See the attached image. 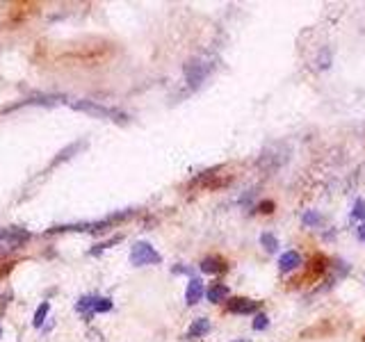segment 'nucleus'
<instances>
[{
    "label": "nucleus",
    "mask_w": 365,
    "mask_h": 342,
    "mask_svg": "<svg viewBox=\"0 0 365 342\" xmlns=\"http://www.w3.org/2000/svg\"><path fill=\"white\" fill-rule=\"evenodd\" d=\"M133 210H126V212H117V215H110L105 219H98V221H82V224H67V226H55L50 228L48 233H67V230H103L107 226H114L117 221H123L126 217H130Z\"/></svg>",
    "instance_id": "nucleus-1"
},
{
    "label": "nucleus",
    "mask_w": 365,
    "mask_h": 342,
    "mask_svg": "<svg viewBox=\"0 0 365 342\" xmlns=\"http://www.w3.org/2000/svg\"><path fill=\"white\" fill-rule=\"evenodd\" d=\"M69 105L73 110H78V112H87L92 114V117H98V119H112V121H126V114L119 112V110H112V107H103L98 103H94V100H71Z\"/></svg>",
    "instance_id": "nucleus-2"
},
{
    "label": "nucleus",
    "mask_w": 365,
    "mask_h": 342,
    "mask_svg": "<svg viewBox=\"0 0 365 342\" xmlns=\"http://www.w3.org/2000/svg\"><path fill=\"white\" fill-rule=\"evenodd\" d=\"M162 258L148 242H137L130 251V263L135 267H144V265H158Z\"/></svg>",
    "instance_id": "nucleus-3"
},
{
    "label": "nucleus",
    "mask_w": 365,
    "mask_h": 342,
    "mask_svg": "<svg viewBox=\"0 0 365 342\" xmlns=\"http://www.w3.org/2000/svg\"><path fill=\"white\" fill-rule=\"evenodd\" d=\"M210 69L213 66L206 64L203 59H192V62H187L185 64V78L187 82H190V87H199L203 80H206V75L210 73Z\"/></svg>",
    "instance_id": "nucleus-4"
},
{
    "label": "nucleus",
    "mask_w": 365,
    "mask_h": 342,
    "mask_svg": "<svg viewBox=\"0 0 365 342\" xmlns=\"http://www.w3.org/2000/svg\"><path fill=\"white\" fill-rule=\"evenodd\" d=\"M260 303L251 301V299H231L228 301V310L235 313V315H249V313H256Z\"/></svg>",
    "instance_id": "nucleus-5"
},
{
    "label": "nucleus",
    "mask_w": 365,
    "mask_h": 342,
    "mask_svg": "<svg viewBox=\"0 0 365 342\" xmlns=\"http://www.w3.org/2000/svg\"><path fill=\"white\" fill-rule=\"evenodd\" d=\"M201 296H203V283H201L199 278H192L185 290V301L190 303V306H194V303L201 301Z\"/></svg>",
    "instance_id": "nucleus-6"
},
{
    "label": "nucleus",
    "mask_w": 365,
    "mask_h": 342,
    "mask_svg": "<svg viewBox=\"0 0 365 342\" xmlns=\"http://www.w3.org/2000/svg\"><path fill=\"white\" fill-rule=\"evenodd\" d=\"M299 265H301V256H299L297 251H286L279 260L281 271H292V269H297Z\"/></svg>",
    "instance_id": "nucleus-7"
},
{
    "label": "nucleus",
    "mask_w": 365,
    "mask_h": 342,
    "mask_svg": "<svg viewBox=\"0 0 365 342\" xmlns=\"http://www.w3.org/2000/svg\"><path fill=\"white\" fill-rule=\"evenodd\" d=\"M226 269V263L221 260V258H203L201 260V271L203 274H219V271Z\"/></svg>",
    "instance_id": "nucleus-8"
},
{
    "label": "nucleus",
    "mask_w": 365,
    "mask_h": 342,
    "mask_svg": "<svg viewBox=\"0 0 365 342\" xmlns=\"http://www.w3.org/2000/svg\"><path fill=\"white\" fill-rule=\"evenodd\" d=\"M231 294V290L226 288L224 283H213L210 288H208L206 296H208V301H213V303H219V301H224L226 296Z\"/></svg>",
    "instance_id": "nucleus-9"
},
{
    "label": "nucleus",
    "mask_w": 365,
    "mask_h": 342,
    "mask_svg": "<svg viewBox=\"0 0 365 342\" xmlns=\"http://www.w3.org/2000/svg\"><path fill=\"white\" fill-rule=\"evenodd\" d=\"M208 331H210V322H208L206 317H199V319L192 322V326H190L185 338H201V336H206Z\"/></svg>",
    "instance_id": "nucleus-10"
},
{
    "label": "nucleus",
    "mask_w": 365,
    "mask_h": 342,
    "mask_svg": "<svg viewBox=\"0 0 365 342\" xmlns=\"http://www.w3.org/2000/svg\"><path fill=\"white\" fill-rule=\"evenodd\" d=\"M107 310H112V301L105 299V296H94L92 315H94V313H107Z\"/></svg>",
    "instance_id": "nucleus-11"
},
{
    "label": "nucleus",
    "mask_w": 365,
    "mask_h": 342,
    "mask_svg": "<svg viewBox=\"0 0 365 342\" xmlns=\"http://www.w3.org/2000/svg\"><path fill=\"white\" fill-rule=\"evenodd\" d=\"M260 242H263V249H265L267 253H274V251L279 249V240H276L272 233H263V235H260Z\"/></svg>",
    "instance_id": "nucleus-12"
},
{
    "label": "nucleus",
    "mask_w": 365,
    "mask_h": 342,
    "mask_svg": "<svg viewBox=\"0 0 365 342\" xmlns=\"http://www.w3.org/2000/svg\"><path fill=\"white\" fill-rule=\"evenodd\" d=\"M48 310H50V303H48V301H44V303L39 306V308H37V313H34V319H32V324L37 326V329H41V324L46 322Z\"/></svg>",
    "instance_id": "nucleus-13"
},
{
    "label": "nucleus",
    "mask_w": 365,
    "mask_h": 342,
    "mask_svg": "<svg viewBox=\"0 0 365 342\" xmlns=\"http://www.w3.org/2000/svg\"><path fill=\"white\" fill-rule=\"evenodd\" d=\"M92 303H94V296H80V301L75 303V310L85 313L87 317H92Z\"/></svg>",
    "instance_id": "nucleus-14"
},
{
    "label": "nucleus",
    "mask_w": 365,
    "mask_h": 342,
    "mask_svg": "<svg viewBox=\"0 0 365 342\" xmlns=\"http://www.w3.org/2000/svg\"><path fill=\"white\" fill-rule=\"evenodd\" d=\"M82 146H85V142H80V144H71V146H69V148H64V151H62L60 155H57V158L53 160V165H57V162H64V160H67V158H71V153L80 151Z\"/></svg>",
    "instance_id": "nucleus-15"
},
{
    "label": "nucleus",
    "mask_w": 365,
    "mask_h": 342,
    "mask_svg": "<svg viewBox=\"0 0 365 342\" xmlns=\"http://www.w3.org/2000/svg\"><path fill=\"white\" fill-rule=\"evenodd\" d=\"M304 224L306 226H317L319 221H322V217H319V212H315V210H308V212H304Z\"/></svg>",
    "instance_id": "nucleus-16"
},
{
    "label": "nucleus",
    "mask_w": 365,
    "mask_h": 342,
    "mask_svg": "<svg viewBox=\"0 0 365 342\" xmlns=\"http://www.w3.org/2000/svg\"><path fill=\"white\" fill-rule=\"evenodd\" d=\"M117 242H121V235H117V237H112V240H107V242H100V244H96L92 249V256H96V253H100L103 249H107V246H112V244H117Z\"/></svg>",
    "instance_id": "nucleus-17"
},
{
    "label": "nucleus",
    "mask_w": 365,
    "mask_h": 342,
    "mask_svg": "<svg viewBox=\"0 0 365 342\" xmlns=\"http://www.w3.org/2000/svg\"><path fill=\"white\" fill-rule=\"evenodd\" d=\"M267 324H269V319H267V315H258L256 319H253V329L256 331H265Z\"/></svg>",
    "instance_id": "nucleus-18"
},
{
    "label": "nucleus",
    "mask_w": 365,
    "mask_h": 342,
    "mask_svg": "<svg viewBox=\"0 0 365 342\" xmlns=\"http://www.w3.org/2000/svg\"><path fill=\"white\" fill-rule=\"evenodd\" d=\"M354 217L365 219V201H363V198H359V201L354 203Z\"/></svg>",
    "instance_id": "nucleus-19"
},
{
    "label": "nucleus",
    "mask_w": 365,
    "mask_h": 342,
    "mask_svg": "<svg viewBox=\"0 0 365 342\" xmlns=\"http://www.w3.org/2000/svg\"><path fill=\"white\" fill-rule=\"evenodd\" d=\"M260 212H274V203L267 201V203H260Z\"/></svg>",
    "instance_id": "nucleus-20"
},
{
    "label": "nucleus",
    "mask_w": 365,
    "mask_h": 342,
    "mask_svg": "<svg viewBox=\"0 0 365 342\" xmlns=\"http://www.w3.org/2000/svg\"><path fill=\"white\" fill-rule=\"evenodd\" d=\"M359 235H361V240H365V226H361V233H359Z\"/></svg>",
    "instance_id": "nucleus-21"
},
{
    "label": "nucleus",
    "mask_w": 365,
    "mask_h": 342,
    "mask_svg": "<svg viewBox=\"0 0 365 342\" xmlns=\"http://www.w3.org/2000/svg\"><path fill=\"white\" fill-rule=\"evenodd\" d=\"M235 342H244V340H235Z\"/></svg>",
    "instance_id": "nucleus-22"
}]
</instances>
